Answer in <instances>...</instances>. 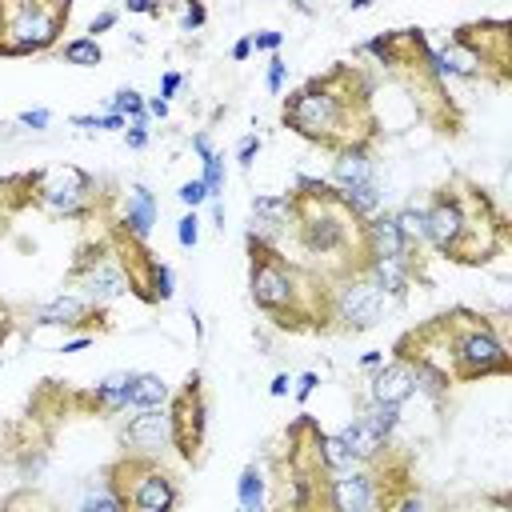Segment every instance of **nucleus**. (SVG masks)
Returning <instances> with one entry per match:
<instances>
[{"mask_svg": "<svg viewBox=\"0 0 512 512\" xmlns=\"http://www.w3.org/2000/svg\"><path fill=\"white\" fill-rule=\"evenodd\" d=\"M248 284L256 308L276 328H292V332L328 328V280L304 272L280 248L248 240Z\"/></svg>", "mask_w": 512, "mask_h": 512, "instance_id": "obj_2", "label": "nucleus"}, {"mask_svg": "<svg viewBox=\"0 0 512 512\" xmlns=\"http://www.w3.org/2000/svg\"><path fill=\"white\" fill-rule=\"evenodd\" d=\"M204 20H208V8H204V4H188V8H184L180 28H184V32H192V28H200Z\"/></svg>", "mask_w": 512, "mask_h": 512, "instance_id": "obj_34", "label": "nucleus"}, {"mask_svg": "<svg viewBox=\"0 0 512 512\" xmlns=\"http://www.w3.org/2000/svg\"><path fill=\"white\" fill-rule=\"evenodd\" d=\"M124 8H128V12H140V16H160V12H164V8L152 4V0H128Z\"/></svg>", "mask_w": 512, "mask_h": 512, "instance_id": "obj_38", "label": "nucleus"}, {"mask_svg": "<svg viewBox=\"0 0 512 512\" xmlns=\"http://www.w3.org/2000/svg\"><path fill=\"white\" fill-rule=\"evenodd\" d=\"M320 464H324V472L328 476H336V472H348V468H356L360 460L344 448V440L332 432V436H320Z\"/></svg>", "mask_w": 512, "mask_h": 512, "instance_id": "obj_22", "label": "nucleus"}, {"mask_svg": "<svg viewBox=\"0 0 512 512\" xmlns=\"http://www.w3.org/2000/svg\"><path fill=\"white\" fill-rule=\"evenodd\" d=\"M432 340H440V352H448L444 360V372L448 380H480V376H508L512 372V360H508V348L504 340L496 336V328L476 316V312H444L436 316L428 328H424Z\"/></svg>", "mask_w": 512, "mask_h": 512, "instance_id": "obj_3", "label": "nucleus"}, {"mask_svg": "<svg viewBox=\"0 0 512 512\" xmlns=\"http://www.w3.org/2000/svg\"><path fill=\"white\" fill-rule=\"evenodd\" d=\"M172 444V428H168V412L164 408H144L136 412L124 432H120V448L124 456H144V460H160V452Z\"/></svg>", "mask_w": 512, "mask_h": 512, "instance_id": "obj_12", "label": "nucleus"}, {"mask_svg": "<svg viewBox=\"0 0 512 512\" xmlns=\"http://www.w3.org/2000/svg\"><path fill=\"white\" fill-rule=\"evenodd\" d=\"M92 308H96V304H88L84 296L64 292V296H52L48 304L32 308V324H36V328H52V324H60V328H80V324L92 316Z\"/></svg>", "mask_w": 512, "mask_h": 512, "instance_id": "obj_15", "label": "nucleus"}, {"mask_svg": "<svg viewBox=\"0 0 512 512\" xmlns=\"http://www.w3.org/2000/svg\"><path fill=\"white\" fill-rule=\"evenodd\" d=\"M92 200H96V180H92L84 168L64 164V168L40 172L36 204L48 208L52 216H64V220H88V216H92Z\"/></svg>", "mask_w": 512, "mask_h": 512, "instance_id": "obj_8", "label": "nucleus"}, {"mask_svg": "<svg viewBox=\"0 0 512 512\" xmlns=\"http://www.w3.org/2000/svg\"><path fill=\"white\" fill-rule=\"evenodd\" d=\"M332 188L344 192V188H364V184H376V160L368 148H340L332 152Z\"/></svg>", "mask_w": 512, "mask_h": 512, "instance_id": "obj_14", "label": "nucleus"}, {"mask_svg": "<svg viewBox=\"0 0 512 512\" xmlns=\"http://www.w3.org/2000/svg\"><path fill=\"white\" fill-rule=\"evenodd\" d=\"M328 496H332V508L336 512H388L384 484H380L376 468H368V464H356L348 472H336L328 480Z\"/></svg>", "mask_w": 512, "mask_h": 512, "instance_id": "obj_10", "label": "nucleus"}, {"mask_svg": "<svg viewBox=\"0 0 512 512\" xmlns=\"http://www.w3.org/2000/svg\"><path fill=\"white\" fill-rule=\"evenodd\" d=\"M264 84H268V92H272V96L284 88V60H280V56H272V60H268V80H264Z\"/></svg>", "mask_w": 512, "mask_h": 512, "instance_id": "obj_35", "label": "nucleus"}, {"mask_svg": "<svg viewBox=\"0 0 512 512\" xmlns=\"http://www.w3.org/2000/svg\"><path fill=\"white\" fill-rule=\"evenodd\" d=\"M392 216H396V228L404 232V240L420 252V244H428V212H424V204H408V208H400Z\"/></svg>", "mask_w": 512, "mask_h": 512, "instance_id": "obj_20", "label": "nucleus"}, {"mask_svg": "<svg viewBox=\"0 0 512 512\" xmlns=\"http://www.w3.org/2000/svg\"><path fill=\"white\" fill-rule=\"evenodd\" d=\"M76 128H88V132H104V116H72Z\"/></svg>", "mask_w": 512, "mask_h": 512, "instance_id": "obj_42", "label": "nucleus"}, {"mask_svg": "<svg viewBox=\"0 0 512 512\" xmlns=\"http://www.w3.org/2000/svg\"><path fill=\"white\" fill-rule=\"evenodd\" d=\"M108 112H116V116H124V120H132V124H144V96L136 92V88H120L112 100H108Z\"/></svg>", "mask_w": 512, "mask_h": 512, "instance_id": "obj_25", "label": "nucleus"}, {"mask_svg": "<svg viewBox=\"0 0 512 512\" xmlns=\"http://www.w3.org/2000/svg\"><path fill=\"white\" fill-rule=\"evenodd\" d=\"M20 124L32 128V132H40V128L52 124V112H48V108H28V112H20Z\"/></svg>", "mask_w": 512, "mask_h": 512, "instance_id": "obj_32", "label": "nucleus"}, {"mask_svg": "<svg viewBox=\"0 0 512 512\" xmlns=\"http://www.w3.org/2000/svg\"><path fill=\"white\" fill-rule=\"evenodd\" d=\"M248 56H252V36H244V40L232 44V60H248Z\"/></svg>", "mask_w": 512, "mask_h": 512, "instance_id": "obj_44", "label": "nucleus"}, {"mask_svg": "<svg viewBox=\"0 0 512 512\" xmlns=\"http://www.w3.org/2000/svg\"><path fill=\"white\" fill-rule=\"evenodd\" d=\"M380 360H384V356H380V352H364V356H360V368H376V364H380Z\"/></svg>", "mask_w": 512, "mask_h": 512, "instance_id": "obj_49", "label": "nucleus"}, {"mask_svg": "<svg viewBox=\"0 0 512 512\" xmlns=\"http://www.w3.org/2000/svg\"><path fill=\"white\" fill-rule=\"evenodd\" d=\"M76 512H124V508H120L116 492L104 484V488H92V492L80 500V508H76Z\"/></svg>", "mask_w": 512, "mask_h": 512, "instance_id": "obj_28", "label": "nucleus"}, {"mask_svg": "<svg viewBox=\"0 0 512 512\" xmlns=\"http://www.w3.org/2000/svg\"><path fill=\"white\" fill-rule=\"evenodd\" d=\"M168 428H172V448L180 452V460H188L196 468L204 460V432H208V396H204L200 372H192L184 380V388L172 392Z\"/></svg>", "mask_w": 512, "mask_h": 512, "instance_id": "obj_6", "label": "nucleus"}, {"mask_svg": "<svg viewBox=\"0 0 512 512\" xmlns=\"http://www.w3.org/2000/svg\"><path fill=\"white\" fill-rule=\"evenodd\" d=\"M412 392H416V376H412V368H408L404 360L384 364V368L368 380V404H396V408H400Z\"/></svg>", "mask_w": 512, "mask_h": 512, "instance_id": "obj_13", "label": "nucleus"}, {"mask_svg": "<svg viewBox=\"0 0 512 512\" xmlns=\"http://www.w3.org/2000/svg\"><path fill=\"white\" fill-rule=\"evenodd\" d=\"M372 84L352 68L336 64L324 76H312L284 100V128L296 136L340 152V148H368L376 136V116H372Z\"/></svg>", "mask_w": 512, "mask_h": 512, "instance_id": "obj_1", "label": "nucleus"}, {"mask_svg": "<svg viewBox=\"0 0 512 512\" xmlns=\"http://www.w3.org/2000/svg\"><path fill=\"white\" fill-rule=\"evenodd\" d=\"M72 4L44 0H4L0 4V56H36L56 48L68 28Z\"/></svg>", "mask_w": 512, "mask_h": 512, "instance_id": "obj_4", "label": "nucleus"}, {"mask_svg": "<svg viewBox=\"0 0 512 512\" xmlns=\"http://www.w3.org/2000/svg\"><path fill=\"white\" fill-rule=\"evenodd\" d=\"M392 512H428V504H424L420 492H404V496L392 504Z\"/></svg>", "mask_w": 512, "mask_h": 512, "instance_id": "obj_36", "label": "nucleus"}, {"mask_svg": "<svg viewBox=\"0 0 512 512\" xmlns=\"http://www.w3.org/2000/svg\"><path fill=\"white\" fill-rule=\"evenodd\" d=\"M176 240H180V248H192V244L200 240V216H196V212H188V216L176 224Z\"/></svg>", "mask_w": 512, "mask_h": 512, "instance_id": "obj_29", "label": "nucleus"}, {"mask_svg": "<svg viewBox=\"0 0 512 512\" xmlns=\"http://www.w3.org/2000/svg\"><path fill=\"white\" fill-rule=\"evenodd\" d=\"M8 332H12V312H8V304H0V344Z\"/></svg>", "mask_w": 512, "mask_h": 512, "instance_id": "obj_47", "label": "nucleus"}, {"mask_svg": "<svg viewBox=\"0 0 512 512\" xmlns=\"http://www.w3.org/2000/svg\"><path fill=\"white\" fill-rule=\"evenodd\" d=\"M508 20H480V24H460L456 28V44H464L476 60H480V68L488 72H496V84H504L508 80Z\"/></svg>", "mask_w": 512, "mask_h": 512, "instance_id": "obj_11", "label": "nucleus"}, {"mask_svg": "<svg viewBox=\"0 0 512 512\" xmlns=\"http://www.w3.org/2000/svg\"><path fill=\"white\" fill-rule=\"evenodd\" d=\"M144 108H148V112H152V116H160V120H164V116H168V100H160V96H152V100H148V104H144Z\"/></svg>", "mask_w": 512, "mask_h": 512, "instance_id": "obj_45", "label": "nucleus"}, {"mask_svg": "<svg viewBox=\"0 0 512 512\" xmlns=\"http://www.w3.org/2000/svg\"><path fill=\"white\" fill-rule=\"evenodd\" d=\"M132 384H136V372H112V376H104L92 392H88V400H92V408L96 412H124L128 408V400H132Z\"/></svg>", "mask_w": 512, "mask_h": 512, "instance_id": "obj_17", "label": "nucleus"}, {"mask_svg": "<svg viewBox=\"0 0 512 512\" xmlns=\"http://www.w3.org/2000/svg\"><path fill=\"white\" fill-rule=\"evenodd\" d=\"M176 88H180V72H164V80H160V100H168Z\"/></svg>", "mask_w": 512, "mask_h": 512, "instance_id": "obj_41", "label": "nucleus"}, {"mask_svg": "<svg viewBox=\"0 0 512 512\" xmlns=\"http://www.w3.org/2000/svg\"><path fill=\"white\" fill-rule=\"evenodd\" d=\"M224 180H228V172H224V156H220V152H212V156L204 160V176H200V184H204L208 200H220V196H224Z\"/></svg>", "mask_w": 512, "mask_h": 512, "instance_id": "obj_26", "label": "nucleus"}, {"mask_svg": "<svg viewBox=\"0 0 512 512\" xmlns=\"http://www.w3.org/2000/svg\"><path fill=\"white\" fill-rule=\"evenodd\" d=\"M364 420H368V424L388 440V436L396 432V424H400V408H396V404H368Z\"/></svg>", "mask_w": 512, "mask_h": 512, "instance_id": "obj_27", "label": "nucleus"}, {"mask_svg": "<svg viewBox=\"0 0 512 512\" xmlns=\"http://www.w3.org/2000/svg\"><path fill=\"white\" fill-rule=\"evenodd\" d=\"M88 344H92V336H76V340H64L60 352H80V348H88Z\"/></svg>", "mask_w": 512, "mask_h": 512, "instance_id": "obj_46", "label": "nucleus"}, {"mask_svg": "<svg viewBox=\"0 0 512 512\" xmlns=\"http://www.w3.org/2000/svg\"><path fill=\"white\" fill-rule=\"evenodd\" d=\"M104 484L116 492L124 512H176L180 484L160 460L120 456L104 468Z\"/></svg>", "mask_w": 512, "mask_h": 512, "instance_id": "obj_5", "label": "nucleus"}, {"mask_svg": "<svg viewBox=\"0 0 512 512\" xmlns=\"http://www.w3.org/2000/svg\"><path fill=\"white\" fill-rule=\"evenodd\" d=\"M0 512H56V504L36 488H16L0 500Z\"/></svg>", "mask_w": 512, "mask_h": 512, "instance_id": "obj_23", "label": "nucleus"}, {"mask_svg": "<svg viewBox=\"0 0 512 512\" xmlns=\"http://www.w3.org/2000/svg\"><path fill=\"white\" fill-rule=\"evenodd\" d=\"M124 140H128V148H144V144H148V128H144V124H132V128L124 132Z\"/></svg>", "mask_w": 512, "mask_h": 512, "instance_id": "obj_39", "label": "nucleus"}, {"mask_svg": "<svg viewBox=\"0 0 512 512\" xmlns=\"http://www.w3.org/2000/svg\"><path fill=\"white\" fill-rule=\"evenodd\" d=\"M192 148H196V152H200V160H208V156H212V152H216V148H212V140H208V136H204V132H196V136H192Z\"/></svg>", "mask_w": 512, "mask_h": 512, "instance_id": "obj_43", "label": "nucleus"}, {"mask_svg": "<svg viewBox=\"0 0 512 512\" xmlns=\"http://www.w3.org/2000/svg\"><path fill=\"white\" fill-rule=\"evenodd\" d=\"M116 20H120V12H100V16H92V24H88V32H92V40L100 36V32H108V28H116Z\"/></svg>", "mask_w": 512, "mask_h": 512, "instance_id": "obj_37", "label": "nucleus"}, {"mask_svg": "<svg viewBox=\"0 0 512 512\" xmlns=\"http://www.w3.org/2000/svg\"><path fill=\"white\" fill-rule=\"evenodd\" d=\"M316 384H320V380H316V372H304V376H300V380H296V396H300V400H308V396H312V388H316Z\"/></svg>", "mask_w": 512, "mask_h": 512, "instance_id": "obj_40", "label": "nucleus"}, {"mask_svg": "<svg viewBox=\"0 0 512 512\" xmlns=\"http://www.w3.org/2000/svg\"><path fill=\"white\" fill-rule=\"evenodd\" d=\"M288 384H292V380H288V376L280 372V376L272 380V396H284V392H288Z\"/></svg>", "mask_w": 512, "mask_h": 512, "instance_id": "obj_48", "label": "nucleus"}, {"mask_svg": "<svg viewBox=\"0 0 512 512\" xmlns=\"http://www.w3.org/2000/svg\"><path fill=\"white\" fill-rule=\"evenodd\" d=\"M176 196H180V200H184V204H188L192 212H196V208H200V204L208 200V192H204V184H200V180H184Z\"/></svg>", "mask_w": 512, "mask_h": 512, "instance_id": "obj_30", "label": "nucleus"}, {"mask_svg": "<svg viewBox=\"0 0 512 512\" xmlns=\"http://www.w3.org/2000/svg\"><path fill=\"white\" fill-rule=\"evenodd\" d=\"M236 496H240V512H264V472L256 464H248L240 472Z\"/></svg>", "mask_w": 512, "mask_h": 512, "instance_id": "obj_21", "label": "nucleus"}, {"mask_svg": "<svg viewBox=\"0 0 512 512\" xmlns=\"http://www.w3.org/2000/svg\"><path fill=\"white\" fill-rule=\"evenodd\" d=\"M336 436L344 440V448H348V452H352L360 464H372V460H376V456L388 448V440H384V436H380V432H376V428H372L364 416H356L352 424H344Z\"/></svg>", "mask_w": 512, "mask_h": 512, "instance_id": "obj_18", "label": "nucleus"}, {"mask_svg": "<svg viewBox=\"0 0 512 512\" xmlns=\"http://www.w3.org/2000/svg\"><path fill=\"white\" fill-rule=\"evenodd\" d=\"M60 56H64L68 64H76V68H96V64L104 60V52H100V44H96L92 36H76V40H68V44L60 48Z\"/></svg>", "mask_w": 512, "mask_h": 512, "instance_id": "obj_24", "label": "nucleus"}, {"mask_svg": "<svg viewBox=\"0 0 512 512\" xmlns=\"http://www.w3.org/2000/svg\"><path fill=\"white\" fill-rule=\"evenodd\" d=\"M168 400H172V388L164 384V376H156V372H136V384H132V400H128V408L144 412V408H164Z\"/></svg>", "mask_w": 512, "mask_h": 512, "instance_id": "obj_19", "label": "nucleus"}, {"mask_svg": "<svg viewBox=\"0 0 512 512\" xmlns=\"http://www.w3.org/2000/svg\"><path fill=\"white\" fill-rule=\"evenodd\" d=\"M380 316H384V296L360 272H344L328 284V328L364 332Z\"/></svg>", "mask_w": 512, "mask_h": 512, "instance_id": "obj_7", "label": "nucleus"}, {"mask_svg": "<svg viewBox=\"0 0 512 512\" xmlns=\"http://www.w3.org/2000/svg\"><path fill=\"white\" fill-rule=\"evenodd\" d=\"M72 280L80 284V296L88 304H112L116 296L128 292V272L120 264L116 244H92L76 264H72Z\"/></svg>", "mask_w": 512, "mask_h": 512, "instance_id": "obj_9", "label": "nucleus"}, {"mask_svg": "<svg viewBox=\"0 0 512 512\" xmlns=\"http://www.w3.org/2000/svg\"><path fill=\"white\" fill-rule=\"evenodd\" d=\"M152 224H156V196L144 184H132L128 188V204H124V216H120V232L144 244L148 232H152Z\"/></svg>", "mask_w": 512, "mask_h": 512, "instance_id": "obj_16", "label": "nucleus"}, {"mask_svg": "<svg viewBox=\"0 0 512 512\" xmlns=\"http://www.w3.org/2000/svg\"><path fill=\"white\" fill-rule=\"evenodd\" d=\"M280 44H284V32H276V28H264V32L252 36V48L256 52H276Z\"/></svg>", "mask_w": 512, "mask_h": 512, "instance_id": "obj_31", "label": "nucleus"}, {"mask_svg": "<svg viewBox=\"0 0 512 512\" xmlns=\"http://www.w3.org/2000/svg\"><path fill=\"white\" fill-rule=\"evenodd\" d=\"M496 512H508V504H504V500H500V504H496Z\"/></svg>", "mask_w": 512, "mask_h": 512, "instance_id": "obj_50", "label": "nucleus"}, {"mask_svg": "<svg viewBox=\"0 0 512 512\" xmlns=\"http://www.w3.org/2000/svg\"><path fill=\"white\" fill-rule=\"evenodd\" d=\"M256 152H260V136H244V140H240V148H236V160H240V168H252Z\"/></svg>", "mask_w": 512, "mask_h": 512, "instance_id": "obj_33", "label": "nucleus"}]
</instances>
